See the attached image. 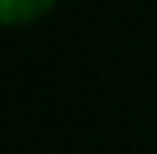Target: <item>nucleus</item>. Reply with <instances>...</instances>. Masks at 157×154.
I'll return each mask as SVG.
<instances>
[{
  "mask_svg": "<svg viewBox=\"0 0 157 154\" xmlns=\"http://www.w3.org/2000/svg\"><path fill=\"white\" fill-rule=\"evenodd\" d=\"M56 4V0H0V18H4V25H28L35 18H42L49 7Z\"/></svg>",
  "mask_w": 157,
  "mask_h": 154,
  "instance_id": "1",
  "label": "nucleus"
}]
</instances>
